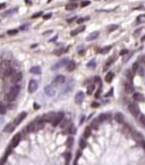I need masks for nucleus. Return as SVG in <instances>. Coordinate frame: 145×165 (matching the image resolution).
Returning <instances> with one entry per match:
<instances>
[{
    "instance_id": "nucleus-21",
    "label": "nucleus",
    "mask_w": 145,
    "mask_h": 165,
    "mask_svg": "<svg viewBox=\"0 0 145 165\" xmlns=\"http://www.w3.org/2000/svg\"><path fill=\"white\" fill-rule=\"evenodd\" d=\"M31 73H33V74H40L41 73V68L39 66H34V67L31 68Z\"/></svg>"
},
{
    "instance_id": "nucleus-3",
    "label": "nucleus",
    "mask_w": 145,
    "mask_h": 165,
    "mask_svg": "<svg viewBox=\"0 0 145 165\" xmlns=\"http://www.w3.org/2000/svg\"><path fill=\"white\" fill-rule=\"evenodd\" d=\"M38 87H39L38 82H36L35 80H31V81H30V84H28V92H30V93H33L34 91H36Z\"/></svg>"
},
{
    "instance_id": "nucleus-10",
    "label": "nucleus",
    "mask_w": 145,
    "mask_h": 165,
    "mask_svg": "<svg viewBox=\"0 0 145 165\" xmlns=\"http://www.w3.org/2000/svg\"><path fill=\"white\" fill-rule=\"evenodd\" d=\"M55 116H56L55 113H48V114H45L43 116V121L44 122H52L53 118H55Z\"/></svg>"
},
{
    "instance_id": "nucleus-46",
    "label": "nucleus",
    "mask_w": 145,
    "mask_h": 165,
    "mask_svg": "<svg viewBox=\"0 0 145 165\" xmlns=\"http://www.w3.org/2000/svg\"><path fill=\"white\" fill-rule=\"evenodd\" d=\"M141 62H142V63H145V56H142V58H141Z\"/></svg>"
},
{
    "instance_id": "nucleus-12",
    "label": "nucleus",
    "mask_w": 145,
    "mask_h": 165,
    "mask_svg": "<svg viewBox=\"0 0 145 165\" xmlns=\"http://www.w3.org/2000/svg\"><path fill=\"white\" fill-rule=\"evenodd\" d=\"M67 64H68V60L67 59H63L61 62H59V63H57L53 67H52V70H58V68H60L61 66H67Z\"/></svg>"
},
{
    "instance_id": "nucleus-47",
    "label": "nucleus",
    "mask_w": 145,
    "mask_h": 165,
    "mask_svg": "<svg viewBox=\"0 0 145 165\" xmlns=\"http://www.w3.org/2000/svg\"><path fill=\"white\" fill-rule=\"evenodd\" d=\"M92 106H93V107H98V106H99V104L94 102V104H92Z\"/></svg>"
},
{
    "instance_id": "nucleus-44",
    "label": "nucleus",
    "mask_w": 145,
    "mask_h": 165,
    "mask_svg": "<svg viewBox=\"0 0 145 165\" xmlns=\"http://www.w3.org/2000/svg\"><path fill=\"white\" fill-rule=\"evenodd\" d=\"M5 7H6V4H4V2H2V4H0V9H4Z\"/></svg>"
},
{
    "instance_id": "nucleus-24",
    "label": "nucleus",
    "mask_w": 145,
    "mask_h": 165,
    "mask_svg": "<svg viewBox=\"0 0 145 165\" xmlns=\"http://www.w3.org/2000/svg\"><path fill=\"white\" fill-rule=\"evenodd\" d=\"M14 127H15L14 123H13V124H8V125L5 127V132H12V131L14 130Z\"/></svg>"
},
{
    "instance_id": "nucleus-9",
    "label": "nucleus",
    "mask_w": 145,
    "mask_h": 165,
    "mask_svg": "<svg viewBox=\"0 0 145 165\" xmlns=\"http://www.w3.org/2000/svg\"><path fill=\"white\" fill-rule=\"evenodd\" d=\"M20 141V134H16L15 137L13 138V140H12V144H10V148H14V147H16L17 145H18V142Z\"/></svg>"
},
{
    "instance_id": "nucleus-8",
    "label": "nucleus",
    "mask_w": 145,
    "mask_h": 165,
    "mask_svg": "<svg viewBox=\"0 0 145 165\" xmlns=\"http://www.w3.org/2000/svg\"><path fill=\"white\" fill-rule=\"evenodd\" d=\"M116 62V56H112V57H110L109 59L107 60V63H106V65H104V67H103V71H107L112 64Z\"/></svg>"
},
{
    "instance_id": "nucleus-25",
    "label": "nucleus",
    "mask_w": 145,
    "mask_h": 165,
    "mask_svg": "<svg viewBox=\"0 0 145 165\" xmlns=\"http://www.w3.org/2000/svg\"><path fill=\"white\" fill-rule=\"evenodd\" d=\"M111 48H112L111 46H108V47H104L103 49H101V50H100V52H101V54H107V52H109V51L111 50Z\"/></svg>"
},
{
    "instance_id": "nucleus-2",
    "label": "nucleus",
    "mask_w": 145,
    "mask_h": 165,
    "mask_svg": "<svg viewBox=\"0 0 145 165\" xmlns=\"http://www.w3.org/2000/svg\"><path fill=\"white\" fill-rule=\"evenodd\" d=\"M63 121V113H58V114H56L55 118H53V121L51 123H52L53 127H57L58 124H60Z\"/></svg>"
},
{
    "instance_id": "nucleus-45",
    "label": "nucleus",
    "mask_w": 145,
    "mask_h": 165,
    "mask_svg": "<svg viewBox=\"0 0 145 165\" xmlns=\"http://www.w3.org/2000/svg\"><path fill=\"white\" fill-rule=\"evenodd\" d=\"M145 18V14H144V15H141V16H138V18H137V19H144Z\"/></svg>"
},
{
    "instance_id": "nucleus-17",
    "label": "nucleus",
    "mask_w": 145,
    "mask_h": 165,
    "mask_svg": "<svg viewBox=\"0 0 145 165\" xmlns=\"http://www.w3.org/2000/svg\"><path fill=\"white\" fill-rule=\"evenodd\" d=\"M77 8V4L76 2H69V4H67L66 5V10H74Z\"/></svg>"
},
{
    "instance_id": "nucleus-11",
    "label": "nucleus",
    "mask_w": 145,
    "mask_h": 165,
    "mask_svg": "<svg viewBox=\"0 0 145 165\" xmlns=\"http://www.w3.org/2000/svg\"><path fill=\"white\" fill-rule=\"evenodd\" d=\"M65 82V76L63 75H57L53 79V84H61Z\"/></svg>"
},
{
    "instance_id": "nucleus-7",
    "label": "nucleus",
    "mask_w": 145,
    "mask_h": 165,
    "mask_svg": "<svg viewBox=\"0 0 145 165\" xmlns=\"http://www.w3.org/2000/svg\"><path fill=\"white\" fill-rule=\"evenodd\" d=\"M10 67V64H9V62H7V60H4V62H1L0 63V72L1 73H4L6 70H8Z\"/></svg>"
},
{
    "instance_id": "nucleus-31",
    "label": "nucleus",
    "mask_w": 145,
    "mask_h": 165,
    "mask_svg": "<svg viewBox=\"0 0 145 165\" xmlns=\"http://www.w3.org/2000/svg\"><path fill=\"white\" fill-rule=\"evenodd\" d=\"M17 32H18V30H9V31H8V34H9V35H15Z\"/></svg>"
},
{
    "instance_id": "nucleus-23",
    "label": "nucleus",
    "mask_w": 145,
    "mask_h": 165,
    "mask_svg": "<svg viewBox=\"0 0 145 165\" xmlns=\"http://www.w3.org/2000/svg\"><path fill=\"white\" fill-rule=\"evenodd\" d=\"M118 27H119L118 24H111V25L108 26L107 29H108V31H109V32H112V31H114V30H117Z\"/></svg>"
},
{
    "instance_id": "nucleus-16",
    "label": "nucleus",
    "mask_w": 145,
    "mask_h": 165,
    "mask_svg": "<svg viewBox=\"0 0 145 165\" xmlns=\"http://www.w3.org/2000/svg\"><path fill=\"white\" fill-rule=\"evenodd\" d=\"M83 99H84V93L83 92H77V95L75 97V100H76V104H81L83 102Z\"/></svg>"
},
{
    "instance_id": "nucleus-36",
    "label": "nucleus",
    "mask_w": 145,
    "mask_h": 165,
    "mask_svg": "<svg viewBox=\"0 0 145 165\" xmlns=\"http://www.w3.org/2000/svg\"><path fill=\"white\" fill-rule=\"evenodd\" d=\"M116 118L119 121V122H122V120H124V117H122V116H121L120 114H117V115H116Z\"/></svg>"
},
{
    "instance_id": "nucleus-1",
    "label": "nucleus",
    "mask_w": 145,
    "mask_h": 165,
    "mask_svg": "<svg viewBox=\"0 0 145 165\" xmlns=\"http://www.w3.org/2000/svg\"><path fill=\"white\" fill-rule=\"evenodd\" d=\"M18 92H19V88L17 85H14L12 89L9 90V92H8V95H7V99L9 100V102H13L16 99V97L18 96Z\"/></svg>"
},
{
    "instance_id": "nucleus-41",
    "label": "nucleus",
    "mask_w": 145,
    "mask_h": 165,
    "mask_svg": "<svg viewBox=\"0 0 145 165\" xmlns=\"http://www.w3.org/2000/svg\"><path fill=\"white\" fill-rule=\"evenodd\" d=\"M41 12H39V13H36V14H34V15H33V16H32V17H33V18H36V17H40V16H41Z\"/></svg>"
},
{
    "instance_id": "nucleus-42",
    "label": "nucleus",
    "mask_w": 145,
    "mask_h": 165,
    "mask_svg": "<svg viewBox=\"0 0 145 165\" xmlns=\"http://www.w3.org/2000/svg\"><path fill=\"white\" fill-rule=\"evenodd\" d=\"M94 81H95V83H98V84H101V80H100V77H95L94 79Z\"/></svg>"
},
{
    "instance_id": "nucleus-30",
    "label": "nucleus",
    "mask_w": 145,
    "mask_h": 165,
    "mask_svg": "<svg viewBox=\"0 0 145 165\" xmlns=\"http://www.w3.org/2000/svg\"><path fill=\"white\" fill-rule=\"evenodd\" d=\"M138 70H139V64L137 62V63H135L133 65V72H136V71H138Z\"/></svg>"
},
{
    "instance_id": "nucleus-4",
    "label": "nucleus",
    "mask_w": 145,
    "mask_h": 165,
    "mask_svg": "<svg viewBox=\"0 0 145 165\" xmlns=\"http://www.w3.org/2000/svg\"><path fill=\"white\" fill-rule=\"evenodd\" d=\"M44 92H45V95L49 96V97H53L55 93H56L55 87H53V85H48V87H45V88H44Z\"/></svg>"
},
{
    "instance_id": "nucleus-13",
    "label": "nucleus",
    "mask_w": 145,
    "mask_h": 165,
    "mask_svg": "<svg viewBox=\"0 0 145 165\" xmlns=\"http://www.w3.org/2000/svg\"><path fill=\"white\" fill-rule=\"evenodd\" d=\"M133 98H134V100H136V102H143V100H145L144 96L142 95V93H139V92H135V93L133 95Z\"/></svg>"
},
{
    "instance_id": "nucleus-6",
    "label": "nucleus",
    "mask_w": 145,
    "mask_h": 165,
    "mask_svg": "<svg viewBox=\"0 0 145 165\" xmlns=\"http://www.w3.org/2000/svg\"><path fill=\"white\" fill-rule=\"evenodd\" d=\"M129 110H130V113L133 115H135V116H137L139 113V109L137 107V105L136 104H132V105H129Z\"/></svg>"
},
{
    "instance_id": "nucleus-27",
    "label": "nucleus",
    "mask_w": 145,
    "mask_h": 165,
    "mask_svg": "<svg viewBox=\"0 0 145 165\" xmlns=\"http://www.w3.org/2000/svg\"><path fill=\"white\" fill-rule=\"evenodd\" d=\"M95 65H96V63H95V60H94V59H92L91 62H88V64H87V67H90V68H94V67H95Z\"/></svg>"
},
{
    "instance_id": "nucleus-19",
    "label": "nucleus",
    "mask_w": 145,
    "mask_h": 165,
    "mask_svg": "<svg viewBox=\"0 0 145 165\" xmlns=\"http://www.w3.org/2000/svg\"><path fill=\"white\" fill-rule=\"evenodd\" d=\"M114 74L112 73V72H109L107 75H106V82H108V83H110L111 81H112V79H114Z\"/></svg>"
},
{
    "instance_id": "nucleus-33",
    "label": "nucleus",
    "mask_w": 145,
    "mask_h": 165,
    "mask_svg": "<svg viewBox=\"0 0 145 165\" xmlns=\"http://www.w3.org/2000/svg\"><path fill=\"white\" fill-rule=\"evenodd\" d=\"M88 5H90V1H88V0H84L82 4H81L82 7H86V6H88Z\"/></svg>"
},
{
    "instance_id": "nucleus-26",
    "label": "nucleus",
    "mask_w": 145,
    "mask_h": 165,
    "mask_svg": "<svg viewBox=\"0 0 145 165\" xmlns=\"http://www.w3.org/2000/svg\"><path fill=\"white\" fill-rule=\"evenodd\" d=\"M94 89H95V85H94V84H91V85H88V87H87V93H88V95H91V93L94 91Z\"/></svg>"
},
{
    "instance_id": "nucleus-20",
    "label": "nucleus",
    "mask_w": 145,
    "mask_h": 165,
    "mask_svg": "<svg viewBox=\"0 0 145 165\" xmlns=\"http://www.w3.org/2000/svg\"><path fill=\"white\" fill-rule=\"evenodd\" d=\"M12 74H13V68H12V66L8 68V70H6L4 73H2V75L5 76V77H8V76H12Z\"/></svg>"
},
{
    "instance_id": "nucleus-35",
    "label": "nucleus",
    "mask_w": 145,
    "mask_h": 165,
    "mask_svg": "<svg viewBox=\"0 0 145 165\" xmlns=\"http://www.w3.org/2000/svg\"><path fill=\"white\" fill-rule=\"evenodd\" d=\"M141 31H142V29H137L136 31H135L134 33H133V35H134V37H137V35H138L139 33H141Z\"/></svg>"
},
{
    "instance_id": "nucleus-29",
    "label": "nucleus",
    "mask_w": 145,
    "mask_h": 165,
    "mask_svg": "<svg viewBox=\"0 0 145 165\" xmlns=\"http://www.w3.org/2000/svg\"><path fill=\"white\" fill-rule=\"evenodd\" d=\"M90 134H91V127H86V129H85V132H84V137H85V138H87Z\"/></svg>"
},
{
    "instance_id": "nucleus-15",
    "label": "nucleus",
    "mask_w": 145,
    "mask_h": 165,
    "mask_svg": "<svg viewBox=\"0 0 145 165\" xmlns=\"http://www.w3.org/2000/svg\"><path fill=\"white\" fill-rule=\"evenodd\" d=\"M98 37H99V32L98 31L92 32V33H90L87 37H86V40H87V41H92V40H95Z\"/></svg>"
},
{
    "instance_id": "nucleus-34",
    "label": "nucleus",
    "mask_w": 145,
    "mask_h": 165,
    "mask_svg": "<svg viewBox=\"0 0 145 165\" xmlns=\"http://www.w3.org/2000/svg\"><path fill=\"white\" fill-rule=\"evenodd\" d=\"M6 112V107L4 105H0V114H4Z\"/></svg>"
},
{
    "instance_id": "nucleus-37",
    "label": "nucleus",
    "mask_w": 145,
    "mask_h": 165,
    "mask_svg": "<svg viewBox=\"0 0 145 165\" xmlns=\"http://www.w3.org/2000/svg\"><path fill=\"white\" fill-rule=\"evenodd\" d=\"M65 51H67V49H60V50L56 51L55 54H56V55H60V54H63V52H65Z\"/></svg>"
},
{
    "instance_id": "nucleus-32",
    "label": "nucleus",
    "mask_w": 145,
    "mask_h": 165,
    "mask_svg": "<svg viewBox=\"0 0 145 165\" xmlns=\"http://www.w3.org/2000/svg\"><path fill=\"white\" fill-rule=\"evenodd\" d=\"M88 17H84V18H78V21H77V23L78 24H82V23H84L85 21H87Z\"/></svg>"
},
{
    "instance_id": "nucleus-22",
    "label": "nucleus",
    "mask_w": 145,
    "mask_h": 165,
    "mask_svg": "<svg viewBox=\"0 0 145 165\" xmlns=\"http://www.w3.org/2000/svg\"><path fill=\"white\" fill-rule=\"evenodd\" d=\"M125 89H126L127 92H129V93H130V92L133 91V89H134V87H133L132 83H126V84H125Z\"/></svg>"
},
{
    "instance_id": "nucleus-39",
    "label": "nucleus",
    "mask_w": 145,
    "mask_h": 165,
    "mask_svg": "<svg viewBox=\"0 0 145 165\" xmlns=\"http://www.w3.org/2000/svg\"><path fill=\"white\" fill-rule=\"evenodd\" d=\"M79 146H81V148H84V147H85V140L84 139L79 141Z\"/></svg>"
},
{
    "instance_id": "nucleus-14",
    "label": "nucleus",
    "mask_w": 145,
    "mask_h": 165,
    "mask_svg": "<svg viewBox=\"0 0 145 165\" xmlns=\"http://www.w3.org/2000/svg\"><path fill=\"white\" fill-rule=\"evenodd\" d=\"M84 30H85V26H79V27H77V29H75V30H73V31L70 32V35H71V37H75L78 33L83 32Z\"/></svg>"
},
{
    "instance_id": "nucleus-18",
    "label": "nucleus",
    "mask_w": 145,
    "mask_h": 165,
    "mask_svg": "<svg viewBox=\"0 0 145 165\" xmlns=\"http://www.w3.org/2000/svg\"><path fill=\"white\" fill-rule=\"evenodd\" d=\"M75 67H76V64L75 62H68V64H67V71L68 72H71V71H74L75 70Z\"/></svg>"
},
{
    "instance_id": "nucleus-48",
    "label": "nucleus",
    "mask_w": 145,
    "mask_h": 165,
    "mask_svg": "<svg viewBox=\"0 0 145 165\" xmlns=\"http://www.w3.org/2000/svg\"><path fill=\"white\" fill-rule=\"evenodd\" d=\"M141 40H142V41H145V35H143V37L141 38Z\"/></svg>"
},
{
    "instance_id": "nucleus-28",
    "label": "nucleus",
    "mask_w": 145,
    "mask_h": 165,
    "mask_svg": "<svg viewBox=\"0 0 145 165\" xmlns=\"http://www.w3.org/2000/svg\"><path fill=\"white\" fill-rule=\"evenodd\" d=\"M20 79H22V74L18 73V74H15V76L13 77V81L14 82H17V81H19Z\"/></svg>"
},
{
    "instance_id": "nucleus-43",
    "label": "nucleus",
    "mask_w": 145,
    "mask_h": 165,
    "mask_svg": "<svg viewBox=\"0 0 145 165\" xmlns=\"http://www.w3.org/2000/svg\"><path fill=\"white\" fill-rule=\"evenodd\" d=\"M50 17H51V14H47V15H44V16H43L44 19H49Z\"/></svg>"
},
{
    "instance_id": "nucleus-5",
    "label": "nucleus",
    "mask_w": 145,
    "mask_h": 165,
    "mask_svg": "<svg viewBox=\"0 0 145 165\" xmlns=\"http://www.w3.org/2000/svg\"><path fill=\"white\" fill-rule=\"evenodd\" d=\"M25 117H26V113H25V112H23V113H20V114H19L18 116L16 117V120H15V122H14V125H15V127H16V125H18L19 123H20L22 121L24 120Z\"/></svg>"
},
{
    "instance_id": "nucleus-40",
    "label": "nucleus",
    "mask_w": 145,
    "mask_h": 165,
    "mask_svg": "<svg viewBox=\"0 0 145 165\" xmlns=\"http://www.w3.org/2000/svg\"><path fill=\"white\" fill-rule=\"evenodd\" d=\"M28 27H30V24H25V25L20 26V29H19V30H23V31H24L25 29H28Z\"/></svg>"
},
{
    "instance_id": "nucleus-38",
    "label": "nucleus",
    "mask_w": 145,
    "mask_h": 165,
    "mask_svg": "<svg viewBox=\"0 0 145 165\" xmlns=\"http://www.w3.org/2000/svg\"><path fill=\"white\" fill-rule=\"evenodd\" d=\"M127 54H128V50H127V49H124V50L120 51V55H121V56H125Z\"/></svg>"
}]
</instances>
